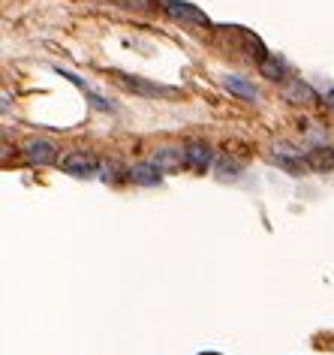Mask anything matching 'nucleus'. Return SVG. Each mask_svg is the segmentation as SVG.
<instances>
[{"label":"nucleus","mask_w":334,"mask_h":355,"mask_svg":"<svg viewBox=\"0 0 334 355\" xmlns=\"http://www.w3.org/2000/svg\"><path fill=\"white\" fill-rule=\"evenodd\" d=\"M96 157L85 154V150H73V154H67L60 159V168H64L67 175H76V178H85V175H94L96 172Z\"/></svg>","instance_id":"1"},{"label":"nucleus","mask_w":334,"mask_h":355,"mask_svg":"<svg viewBox=\"0 0 334 355\" xmlns=\"http://www.w3.org/2000/svg\"><path fill=\"white\" fill-rule=\"evenodd\" d=\"M24 157H28V163H33V166H51L58 159V148L51 145L49 139H33L24 145Z\"/></svg>","instance_id":"2"},{"label":"nucleus","mask_w":334,"mask_h":355,"mask_svg":"<svg viewBox=\"0 0 334 355\" xmlns=\"http://www.w3.org/2000/svg\"><path fill=\"white\" fill-rule=\"evenodd\" d=\"M166 10H169V15H172V19H178V21L199 24V28H208V24H211L205 12L196 10L193 3H184V0H169V3H166Z\"/></svg>","instance_id":"3"},{"label":"nucleus","mask_w":334,"mask_h":355,"mask_svg":"<svg viewBox=\"0 0 334 355\" xmlns=\"http://www.w3.org/2000/svg\"><path fill=\"white\" fill-rule=\"evenodd\" d=\"M283 96L289 103H301V105H319V94L313 91L307 82H301V78H292V82H286L283 87Z\"/></svg>","instance_id":"4"},{"label":"nucleus","mask_w":334,"mask_h":355,"mask_svg":"<svg viewBox=\"0 0 334 355\" xmlns=\"http://www.w3.org/2000/svg\"><path fill=\"white\" fill-rule=\"evenodd\" d=\"M211 159H214V154H211V148L202 145V141H193V145L184 148V166L193 168V172H205L211 166Z\"/></svg>","instance_id":"5"},{"label":"nucleus","mask_w":334,"mask_h":355,"mask_svg":"<svg viewBox=\"0 0 334 355\" xmlns=\"http://www.w3.org/2000/svg\"><path fill=\"white\" fill-rule=\"evenodd\" d=\"M127 175H130V181H133V184H142V187H154V184H160V181H163V168L157 166L154 159H151V163H139V166H133Z\"/></svg>","instance_id":"6"},{"label":"nucleus","mask_w":334,"mask_h":355,"mask_svg":"<svg viewBox=\"0 0 334 355\" xmlns=\"http://www.w3.org/2000/svg\"><path fill=\"white\" fill-rule=\"evenodd\" d=\"M121 85H124L127 91H133V94H142V96H169V94H175L172 87L151 85V82H145V78H136V76H121Z\"/></svg>","instance_id":"7"},{"label":"nucleus","mask_w":334,"mask_h":355,"mask_svg":"<svg viewBox=\"0 0 334 355\" xmlns=\"http://www.w3.org/2000/svg\"><path fill=\"white\" fill-rule=\"evenodd\" d=\"M223 87L235 96H241V100H259V87L247 82V78L241 76H223Z\"/></svg>","instance_id":"8"},{"label":"nucleus","mask_w":334,"mask_h":355,"mask_svg":"<svg viewBox=\"0 0 334 355\" xmlns=\"http://www.w3.org/2000/svg\"><path fill=\"white\" fill-rule=\"evenodd\" d=\"M274 163L283 166L286 172H292V175H301L304 168H310V166H307V159H301V154H295V150L286 148V145H280V150L274 154Z\"/></svg>","instance_id":"9"},{"label":"nucleus","mask_w":334,"mask_h":355,"mask_svg":"<svg viewBox=\"0 0 334 355\" xmlns=\"http://www.w3.org/2000/svg\"><path fill=\"white\" fill-rule=\"evenodd\" d=\"M307 166L316 168V172H331L334 168V148H310L304 154Z\"/></svg>","instance_id":"10"},{"label":"nucleus","mask_w":334,"mask_h":355,"mask_svg":"<svg viewBox=\"0 0 334 355\" xmlns=\"http://www.w3.org/2000/svg\"><path fill=\"white\" fill-rule=\"evenodd\" d=\"M154 163L163 168V172H172V168L184 166V148H157Z\"/></svg>","instance_id":"11"},{"label":"nucleus","mask_w":334,"mask_h":355,"mask_svg":"<svg viewBox=\"0 0 334 355\" xmlns=\"http://www.w3.org/2000/svg\"><path fill=\"white\" fill-rule=\"evenodd\" d=\"M259 69H262V76H265V78H271V82H283V78H286V60L277 58V55H268L259 64Z\"/></svg>","instance_id":"12"},{"label":"nucleus","mask_w":334,"mask_h":355,"mask_svg":"<svg viewBox=\"0 0 334 355\" xmlns=\"http://www.w3.org/2000/svg\"><path fill=\"white\" fill-rule=\"evenodd\" d=\"M217 172H220V178H223V181H235V178H238V172H241V163L238 159H232V157H220L217 159Z\"/></svg>","instance_id":"13"},{"label":"nucleus","mask_w":334,"mask_h":355,"mask_svg":"<svg viewBox=\"0 0 334 355\" xmlns=\"http://www.w3.org/2000/svg\"><path fill=\"white\" fill-rule=\"evenodd\" d=\"M325 105H328V109L334 112V87H331V91H328V94H325Z\"/></svg>","instance_id":"14"}]
</instances>
